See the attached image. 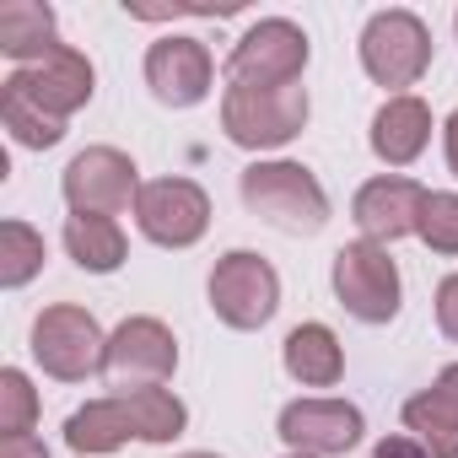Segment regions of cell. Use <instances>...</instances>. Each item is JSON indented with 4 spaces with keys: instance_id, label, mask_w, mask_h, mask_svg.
I'll return each mask as SVG.
<instances>
[{
    "instance_id": "cell-1",
    "label": "cell",
    "mask_w": 458,
    "mask_h": 458,
    "mask_svg": "<svg viewBox=\"0 0 458 458\" xmlns=\"http://www.w3.org/2000/svg\"><path fill=\"white\" fill-rule=\"evenodd\" d=\"M238 194L259 221H270L276 233H292V238H313L329 221V194H324L318 173L302 162H286V157L249 162L238 178Z\"/></svg>"
},
{
    "instance_id": "cell-18",
    "label": "cell",
    "mask_w": 458,
    "mask_h": 458,
    "mask_svg": "<svg viewBox=\"0 0 458 458\" xmlns=\"http://www.w3.org/2000/svg\"><path fill=\"white\" fill-rule=\"evenodd\" d=\"M281 367L302 388H335L345 377V345L329 324H297L281 345Z\"/></svg>"
},
{
    "instance_id": "cell-23",
    "label": "cell",
    "mask_w": 458,
    "mask_h": 458,
    "mask_svg": "<svg viewBox=\"0 0 458 458\" xmlns=\"http://www.w3.org/2000/svg\"><path fill=\"white\" fill-rule=\"evenodd\" d=\"M38 270H44V233L12 216L6 226H0V286L22 292Z\"/></svg>"
},
{
    "instance_id": "cell-21",
    "label": "cell",
    "mask_w": 458,
    "mask_h": 458,
    "mask_svg": "<svg viewBox=\"0 0 458 458\" xmlns=\"http://www.w3.org/2000/svg\"><path fill=\"white\" fill-rule=\"evenodd\" d=\"M0 124H6V135L17 146H28V151H49V146L65 140V124L55 114H44L17 81H0Z\"/></svg>"
},
{
    "instance_id": "cell-5",
    "label": "cell",
    "mask_w": 458,
    "mask_h": 458,
    "mask_svg": "<svg viewBox=\"0 0 458 458\" xmlns=\"http://www.w3.org/2000/svg\"><path fill=\"white\" fill-rule=\"evenodd\" d=\"M28 351L33 361L55 377V383H87L92 372H103V356H108V335L98 329V318L76 302H55L33 318V335H28Z\"/></svg>"
},
{
    "instance_id": "cell-8",
    "label": "cell",
    "mask_w": 458,
    "mask_h": 458,
    "mask_svg": "<svg viewBox=\"0 0 458 458\" xmlns=\"http://www.w3.org/2000/svg\"><path fill=\"white\" fill-rule=\"evenodd\" d=\"M60 194L71 216H119V210H135L140 199V167L119 146H87L65 162Z\"/></svg>"
},
{
    "instance_id": "cell-4",
    "label": "cell",
    "mask_w": 458,
    "mask_h": 458,
    "mask_svg": "<svg viewBox=\"0 0 458 458\" xmlns=\"http://www.w3.org/2000/svg\"><path fill=\"white\" fill-rule=\"evenodd\" d=\"M205 297H210V313H216L226 329L254 335V329H265V324L281 313V276H276V265H270L265 254L233 249V254L216 259Z\"/></svg>"
},
{
    "instance_id": "cell-9",
    "label": "cell",
    "mask_w": 458,
    "mask_h": 458,
    "mask_svg": "<svg viewBox=\"0 0 458 458\" xmlns=\"http://www.w3.org/2000/svg\"><path fill=\"white\" fill-rule=\"evenodd\" d=\"M178 372V340L162 318H124L114 335H108V356H103V377L114 394H130V388H162L167 377Z\"/></svg>"
},
{
    "instance_id": "cell-29",
    "label": "cell",
    "mask_w": 458,
    "mask_h": 458,
    "mask_svg": "<svg viewBox=\"0 0 458 458\" xmlns=\"http://www.w3.org/2000/svg\"><path fill=\"white\" fill-rule=\"evenodd\" d=\"M442 157H447V173L458 178V108H453L447 124H442Z\"/></svg>"
},
{
    "instance_id": "cell-27",
    "label": "cell",
    "mask_w": 458,
    "mask_h": 458,
    "mask_svg": "<svg viewBox=\"0 0 458 458\" xmlns=\"http://www.w3.org/2000/svg\"><path fill=\"white\" fill-rule=\"evenodd\" d=\"M372 458H431V453H426L410 431H399V437H383V442L372 447Z\"/></svg>"
},
{
    "instance_id": "cell-15",
    "label": "cell",
    "mask_w": 458,
    "mask_h": 458,
    "mask_svg": "<svg viewBox=\"0 0 458 458\" xmlns=\"http://www.w3.org/2000/svg\"><path fill=\"white\" fill-rule=\"evenodd\" d=\"M404 431L431 458H458V361L431 377L415 399H404Z\"/></svg>"
},
{
    "instance_id": "cell-10",
    "label": "cell",
    "mask_w": 458,
    "mask_h": 458,
    "mask_svg": "<svg viewBox=\"0 0 458 458\" xmlns=\"http://www.w3.org/2000/svg\"><path fill=\"white\" fill-rule=\"evenodd\" d=\"M135 226L157 249H194L210 226V194L194 178H151L140 183Z\"/></svg>"
},
{
    "instance_id": "cell-26",
    "label": "cell",
    "mask_w": 458,
    "mask_h": 458,
    "mask_svg": "<svg viewBox=\"0 0 458 458\" xmlns=\"http://www.w3.org/2000/svg\"><path fill=\"white\" fill-rule=\"evenodd\" d=\"M431 308H437V329L458 345V270L437 286V297H431Z\"/></svg>"
},
{
    "instance_id": "cell-25",
    "label": "cell",
    "mask_w": 458,
    "mask_h": 458,
    "mask_svg": "<svg viewBox=\"0 0 458 458\" xmlns=\"http://www.w3.org/2000/svg\"><path fill=\"white\" fill-rule=\"evenodd\" d=\"M431 254H458V194H447V189H437V194H426V205H420V233H415Z\"/></svg>"
},
{
    "instance_id": "cell-2",
    "label": "cell",
    "mask_w": 458,
    "mask_h": 458,
    "mask_svg": "<svg viewBox=\"0 0 458 458\" xmlns=\"http://www.w3.org/2000/svg\"><path fill=\"white\" fill-rule=\"evenodd\" d=\"M308 87H226L221 92V135L243 151H276L308 124Z\"/></svg>"
},
{
    "instance_id": "cell-11",
    "label": "cell",
    "mask_w": 458,
    "mask_h": 458,
    "mask_svg": "<svg viewBox=\"0 0 458 458\" xmlns=\"http://www.w3.org/2000/svg\"><path fill=\"white\" fill-rule=\"evenodd\" d=\"M146 87L162 108H194L210 98L216 87V60L205 49V38L189 33H167L146 49Z\"/></svg>"
},
{
    "instance_id": "cell-20",
    "label": "cell",
    "mask_w": 458,
    "mask_h": 458,
    "mask_svg": "<svg viewBox=\"0 0 458 458\" xmlns=\"http://www.w3.org/2000/svg\"><path fill=\"white\" fill-rule=\"evenodd\" d=\"M65 254L87 270V276H114L130 254L124 226L114 216H65Z\"/></svg>"
},
{
    "instance_id": "cell-30",
    "label": "cell",
    "mask_w": 458,
    "mask_h": 458,
    "mask_svg": "<svg viewBox=\"0 0 458 458\" xmlns=\"http://www.w3.org/2000/svg\"><path fill=\"white\" fill-rule=\"evenodd\" d=\"M178 458H221V453H178Z\"/></svg>"
},
{
    "instance_id": "cell-24",
    "label": "cell",
    "mask_w": 458,
    "mask_h": 458,
    "mask_svg": "<svg viewBox=\"0 0 458 458\" xmlns=\"http://www.w3.org/2000/svg\"><path fill=\"white\" fill-rule=\"evenodd\" d=\"M38 388L28 383L22 367H6L0 372V437H33L38 426Z\"/></svg>"
},
{
    "instance_id": "cell-22",
    "label": "cell",
    "mask_w": 458,
    "mask_h": 458,
    "mask_svg": "<svg viewBox=\"0 0 458 458\" xmlns=\"http://www.w3.org/2000/svg\"><path fill=\"white\" fill-rule=\"evenodd\" d=\"M130 415H135V437L140 442H178L189 426V410L173 388H130Z\"/></svg>"
},
{
    "instance_id": "cell-3",
    "label": "cell",
    "mask_w": 458,
    "mask_h": 458,
    "mask_svg": "<svg viewBox=\"0 0 458 458\" xmlns=\"http://www.w3.org/2000/svg\"><path fill=\"white\" fill-rule=\"evenodd\" d=\"M361 71L388 87V98H404L431 71V28L404 6L372 12L361 28Z\"/></svg>"
},
{
    "instance_id": "cell-17",
    "label": "cell",
    "mask_w": 458,
    "mask_h": 458,
    "mask_svg": "<svg viewBox=\"0 0 458 458\" xmlns=\"http://www.w3.org/2000/svg\"><path fill=\"white\" fill-rule=\"evenodd\" d=\"M55 49H60L55 6H44V0H6V6H0V55L17 71L49 60Z\"/></svg>"
},
{
    "instance_id": "cell-12",
    "label": "cell",
    "mask_w": 458,
    "mask_h": 458,
    "mask_svg": "<svg viewBox=\"0 0 458 458\" xmlns=\"http://www.w3.org/2000/svg\"><path fill=\"white\" fill-rule=\"evenodd\" d=\"M281 442L292 453H308V458H340L361 442L367 420L351 399H292L276 420Z\"/></svg>"
},
{
    "instance_id": "cell-19",
    "label": "cell",
    "mask_w": 458,
    "mask_h": 458,
    "mask_svg": "<svg viewBox=\"0 0 458 458\" xmlns=\"http://www.w3.org/2000/svg\"><path fill=\"white\" fill-rule=\"evenodd\" d=\"M130 437H135V415H130V399H124V394L92 399V404H81V410L65 420V447L81 453V458L119 453Z\"/></svg>"
},
{
    "instance_id": "cell-6",
    "label": "cell",
    "mask_w": 458,
    "mask_h": 458,
    "mask_svg": "<svg viewBox=\"0 0 458 458\" xmlns=\"http://www.w3.org/2000/svg\"><path fill=\"white\" fill-rule=\"evenodd\" d=\"M329 281H335V297L340 308L356 318V324H394L399 318V302H404V281H399V265L383 243H345L329 265Z\"/></svg>"
},
{
    "instance_id": "cell-16",
    "label": "cell",
    "mask_w": 458,
    "mask_h": 458,
    "mask_svg": "<svg viewBox=\"0 0 458 458\" xmlns=\"http://www.w3.org/2000/svg\"><path fill=\"white\" fill-rule=\"evenodd\" d=\"M367 140H372V157H377L383 167H410V162H420V151L431 146V108H426L415 92L388 98V103L372 114Z\"/></svg>"
},
{
    "instance_id": "cell-32",
    "label": "cell",
    "mask_w": 458,
    "mask_h": 458,
    "mask_svg": "<svg viewBox=\"0 0 458 458\" xmlns=\"http://www.w3.org/2000/svg\"><path fill=\"white\" fill-rule=\"evenodd\" d=\"M453 33H458V17H453Z\"/></svg>"
},
{
    "instance_id": "cell-13",
    "label": "cell",
    "mask_w": 458,
    "mask_h": 458,
    "mask_svg": "<svg viewBox=\"0 0 458 458\" xmlns=\"http://www.w3.org/2000/svg\"><path fill=\"white\" fill-rule=\"evenodd\" d=\"M431 189H420L415 178L404 173H377L356 189L351 199V221L361 226L367 243H399V238H415L420 233V205H426Z\"/></svg>"
},
{
    "instance_id": "cell-31",
    "label": "cell",
    "mask_w": 458,
    "mask_h": 458,
    "mask_svg": "<svg viewBox=\"0 0 458 458\" xmlns=\"http://www.w3.org/2000/svg\"><path fill=\"white\" fill-rule=\"evenodd\" d=\"M286 458H308V453H286Z\"/></svg>"
},
{
    "instance_id": "cell-7",
    "label": "cell",
    "mask_w": 458,
    "mask_h": 458,
    "mask_svg": "<svg viewBox=\"0 0 458 458\" xmlns=\"http://www.w3.org/2000/svg\"><path fill=\"white\" fill-rule=\"evenodd\" d=\"M308 55V33L292 17H259L226 55V87H297Z\"/></svg>"
},
{
    "instance_id": "cell-28",
    "label": "cell",
    "mask_w": 458,
    "mask_h": 458,
    "mask_svg": "<svg viewBox=\"0 0 458 458\" xmlns=\"http://www.w3.org/2000/svg\"><path fill=\"white\" fill-rule=\"evenodd\" d=\"M0 458H49L44 437H0Z\"/></svg>"
},
{
    "instance_id": "cell-14",
    "label": "cell",
    "mask_w": 458,
    "mask_h": 458,
    "mask_svg": "<svg viewBox=\"0 0 458 458\" xmlns=\"http://www.w3.org/2000/svg\"><path fill=\"white\" fill-rule=\"evenodd\" d=\"M6 81H17L44 114H55L60 124L71 119V114H81L87 103H92V92H98V71H92V60L81 55V49H71V44H60L49 60H38V65H28V71H12Z\"/></svg>"
}]
</instances>
